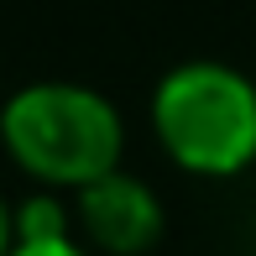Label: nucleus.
Masks as SVG:
<instances>
[{"label":"nucleus","instance_id":"obj_1","mask_svg":"<svg viewBox=\"0 0 256 256\" xmlns=\"http://www.w3.org/2000/svg\"><path fill=\"white\" fill-rule=\"evenodd\" d=\"M0 142L16 157L21 172H32L48 188H84L120 168L126 126L120 110L89 84L42 78L6 100L0 110Z\"/></svg>","mask_w":256,"mask_h":256},{"label":"nucleus","instance_id":"obj_2","mask_svg":"<svg viewBox=\"0 0 256 256\" xmlns=\"http://www.w3.org/2000/svg\"><path fill=\"white\" fill-rule=\"evenodd\" d=\"M152 131L183 172L236 178L256 162V84L230 63H178L152 94Z\"/></svg>","mask_w":256,"mask_h":256},{"label":"nucleus","instance_id":"obj_3","mask_svg":"<svg viewBox=\"0 0 256 256\" xmlns=\"http://www.w3.org/2000/svg\"><path fill=\"white\" fill-rule=\"evenodd\" d=\"M78 225L110 256H142L162 236V204L131 172H104V178L78 188Z\"/></svg>","mask_w":256,"mask_h":256},{"label":"nucleus","instance_id":"obj_4","mask_svg":"<svg viewBox=\"0 0 256 256\" xmlns=\"http://www.w3.org/2000/svg\"><path fill=\"white\" fill-rule=\"evenodd\" d=\"M10 230H16V240H63L74 236V225H68V209L52 199V194H37V199H26L10 214Z\"/></svg>","mask_w":256,"mask_h":256},{"label":"nucleus","instance_id":"obj_5","mask_svg":"<svg viewBox=\"0 0 256 256\" xmlns=\"http://www.w3.org/2000/svg\"><path fill=\"white\" fill-rule=\"evenodd\" d=\"M6 256H89V251L74 236H63V240H16Z\"/></svg>","mask_w":256,"mask_h":256},{"label":"nucleus","instance_id":"obj_6","mask_svg":"<svg viewBox=\"0 0 256 256\" xmlns=\"http://www.w3.org/2000/svg\"><path fill=\"white\" fill-rule=\"evenodd\" d=\"M10 246H16V230H10V209H6V199H0V256H6Z\"/></svg>","mask_w":256,"mask_h":256}]
</instances>
